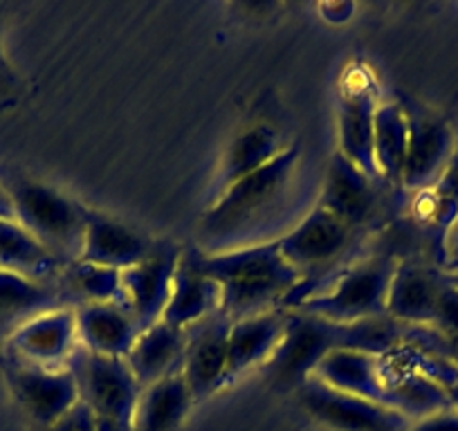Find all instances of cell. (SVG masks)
Returning <instances> with one entry per match:
<instances>
[{
    "instance_id": "6da1fadb",
    "label": "cell",
    "mask_w": 458,
    "mask_h": 431,
    "mask_svg": "<svg viewBox=\"0 0 458 431\" xmlns=\"http://www.w3.org/2000/svg\"><path fill=\"white\" fill-rule=\"evenodd\" d=\"M299 157V147L290 144L275 162L211 198L200 221V252H227L267 243L263 234L284 225V211L294 193Z\"/></svg>"
},
{
    "instance_id": "7a4b0ae2",
    "label": "cell",
    "mask_w": 458,
    "mask_h": 431,
    "mask_svg": "<svg viewBox=\"0 0 458 431\" xmlns=\"http://www.w3.org/2000/svg\"><path fill=\"white\" fill-rule=\"evenodd\" d=\"M407 335V326L391 317L358 321V324H333L299 310L285 315V333L279 349L266 364L275 385L284 389H299L310 380L317 364L337 349L364 351L385 358L398 349Z\"/></svg>"
},
{
    "instance_id": "3957f363",
    "label": "cell",
    "mask_w": 458,
    "mask_h": 431,
    "mask_svg": "<svg viewBox=\"0 0 458 431\" xmlns=\"http://www.w3.org/2000/svg\"><path fill=\"white\" fill-rule=\"evenodd\" d=\"M193 257L202 275L220 288V310L232 321L285 308L301 283L276 241L211 254L193 249Z\"/></svg>"
},
{
    "instance_id": "277c9868",
    "label": "cell",
    "mask_w": 458,
    "mask_h": 431,
    "mask_svg": "<svg viewBox=\"0 0 458 431\" xmlns=\"http://www.w3.org/2000/svg\"><path fill=\"white\" fill-rule=\"evenodd\" d=\"M395 267L398 261L385 252L351 261L319 288L299 299L290 310L306 312L333 324H358L386 317V299Z\"/></svg>"
},
{
    "instance_id": "5b68a950",
    "label": "cell",
    "mask_w": 458,
    "mask_h": 431,
    "mask_svg": "<svg viewBox=\"0 0 458 431\" xmlns=\"http://www.w3.org/2000/svg\"><path fill=\"white\" fill-rule=\"evenodd\" d=\"M360 236H364L362 232L346 225L319 205L312 207L285 234H281L276 239L281 254L301 275V283L288 299L284 310H290L299 299L319 288L344 266H349L346 258L355 252Z\"/></svg>"
},
{
    "instance_id": "8992f818",
    "label": "cell",
    "mask_w": 458,
    "mask_h": 431,
    "mask_svg": "<svg viewBox=\"0 0 458 431\" xmlns=\"http://www.w3.org/2000/svg\"><path fill=\"white\" fill-rule=\"evenodd\" d=\"M10 193L16 223L32 234L64 266L81 257L86 232V207L59 189L23 175H0Z\"/></svg>"
},
{
    "instance_id": "52a82bcc",
    "label": "cell",
    "mask_w": 458,
    "mask_h": 431,
    "mask_svg": "<svg viewBox=\"0 0 458 431\" xmlns=\"http://www.w3.org/2000/svg\"><path fill=\"white\" fill-rule=\"evenodd\" d=\"M65 367L77 380L79 398L92 411L97 431H133L142 386L126 359L106 358L77 346Z\"/></svg>"
},
{
    "instance_id": "ba28073f",
    "label": "cell",
    "mask_w": 458,
    "mask_h": 431,
    "mask_svg": "<svg viewBox=\"0 0 458 431\" xmlns=\"http://www.w3.org/2000/svg\"><path fill=\"white\" fill-rule=\"evenodd\" d=\"M303 411L333 431H409L413 422L385 404L342 393L324 382H303L297 389Z\"/></svg>"
},
{
    "instance_id": "9c48e42d",
    "label": "cell",
    "mask_w": 458,
    "mask_h": 431,
    "mask_svg": "<svg viewBox=\"0 0 458 431\" xmlns=\"http://www.w3.org/2000/svg\"><path fill=\"white\" fill-rule=\"evenodd\" d=\"M403 106L409 120V142L400 189L429 193L440 182L456 153V138L443 117L407 99H403Z\"/></svg>"
},
{
    "instance_id": "30bf717a",
    "label": "cell",
    "mask_w": 458,
    "mask_h": 431,
    "mask_svg": "<svg viewBox=\"0 0 458 431\" xmlns=\"http://www.w3.org/2000/svg\"><path fill=\"white\" fill-rule=\"evenodd\" d=\"M182 249L171 243H156L153 252L138 266L122 270L120 306L140 328H148L162 319L171 297L175 267Z\"/></svg>"
},
{
    "instance_id": "8fae6325",
    "label": "cell",
    "mask_w": 458,
    "mask_h": 431,
    "mask_svg": "<svg viewBox=\"0 0 458 431\" xmlns=\"http://www.w3.org/2000/svg\"><path fill=\"white\" fill-rule=\"evenodd\" d=\"M229 328L232 319L223 310L184 328L182 377L193 402H202L216 391L225 389Z\"/></svg>"
},
{
    "instance_id": "7c38bea8",
    "label": "cell",
    "mask_w": 458,
    "mask_h": 431,
    "mask_svg": "<svg viewBox=\"0 0 458 431\" xmlns=\"http://www.w3.org/2000/svg\"><path fill=\"white\" fill-rule=\"evenodd\" d=\"M382 180L371 178L360 166L346 160L342 153H335L326 171L317 205L324 207L339 221L355 227L358 232H367L373 227L382 209ZM386 184V182H385Z\"/></svg>"
},
{
    "instance_id": "4fadbf2b",
    "label": "cell",
    "mask_w": 458,
    "mask_h": 431,
    "mask_svg": "<svg viewBox=\"0 0 458 431\" xmlns=\"http://www.w3.org/2000/svg\"><path fill=\"white\" fill-rule=\"evenodd\" d=\"M5 376L28 416L50 429L79 402V386L68 367L43 368L5 355Z\"/></svg>"
},
{
    "instance_id": "5bb4252c",
    "label": "cell",
    "mask_w": 458,
    "mask_h": 431,
    "mask_svg": "<svg viewBox=\"0 0 458 431\" xmlns=\"http://www.w3.org/2000/svg\"><path fill=\"white\" fill-rule=\"evenodd\" d=\"M5 355L16 362L43 368H64L79 346L74 308L64 306L25 321L7 337Z\"/></svg>"
},
{
    "instance_id": "9a60e30c",
    "label": "cell",
    "mask_w": 458,
    "mask_h": 431,
    "mask_svg": "<svg viewBox=\"0 0 458 431\" xmlns=\"http://www.w3.org/2000/svg\"><path fill=\"white\" fill-rule=\"evenodd\" d=\"M156 243L113 216L86 207V232H83V261L110 270H129L153 252Z\"/></svg>"
},
{
    "instance_id": "2e32d148",
    "label": "cell",
    "mask_w": 458,
    "mask_h": 431,
    "mask_svg": "<svg viewBox=\"0 0 458 431\" xmlns=\"http://www.w3.org/2000/svg\"><path fill=\"white\" fill-rule=\"evenodd\" d=\"M288 310H267L261 315L232 321L227 344V373L225 386L239 380L243 373L257 367H266L279 349L285 333Z\"/></svg>"
},
{
    "instance_id": "e0dca14e",
    "label": "cell",
    "mask_w": 458,
    "mask_h": 431,
    "mask_svg": "<svg viewBox=\"0 0 458 431\" xmlns=\"http://www.w3.org/2000/svg\"><path fill=\"white\" fill-rule=\"evenodd\" d=\"M443 285L440 270L413 261H398L386 299V317L403 326L429 328Z\"/></svg>"
},
{
    "instance_id": "ac0fdd59",
    "label": "cell",
    "mask_w": 458,
    "mask_h": 431,
    "mask_svg": "<svg viewBox=\"0 0 458 431\" xmlns=\"http://www.w3.org/2000/svg\"><path fill=\"white\" fill-rule=\"evenodd\" d=\"M79 346L106 358L126 359L142 328L120 303H83L74 308Z\"/></svg>"
},
{
    "instance_id": "d6986e66",
    "label": "cell",
    "mask_w": 458,
    "mask_h": 431,
    "mask_svg": "<svg viewBox=\"0 0 458 431\" xmlns=\"http://www.w3.org/2000/svg\"><path fill=\"white\" fill-rule=\"evenodd\" d=\"M64 306L70 303L59 281L52 283L0 270V335H5V340L25 321Z\"/></svg>"
},
{
    "instance_id": "ffe728a7",
    "label": "cell",
    "mask_w": 458,
    "mask_h": 431,
    "mask_svg": "<svg viewBox=\"0 0 458 431\" xmlns=\"http://www.w3.org/2000/svg\"><path fill=\"white\" fill-rule=\"evenodd\" d=\"M220 310V288L196 266L193 249H182L171 285V297L160 321L187 328Z\"/></svg>"
},
{
    "instance_id": "44dd1931",
    "label": "cell",
    "mask_w": 458,
    "mask_h": 431,
    "mask_svg": "<svg viewBox=\"0 0 458 431\" xmlns=\"http://www.w3.org/2000/svg\"><path fill=\"white\" fill-rule=\"evenodd\" d=\"M312 377L342 393L358 395V398L386 407V386L377 355L353 349H337L317 364Z\"/></svg>"
},
{
    "instance_id": "7402d4cb",
    "label": "cell",
    "mask_w": 458,
    "mask_h": 431,
    "mask_svg": "<svg viewBox=\"0 0 458 431\" xmlns=\"http://www.w3.org/2000/svg\"><path fill=\"white\" fill-rule=\"evenodd\" d=\"M182 359L184 328H175L165 321L144 328L131 353L126 355V364L142 389L175 373H182Z\"/></svg>"
},
{
    "instance_id": "603a6c76",
    "label": "cell",
    "mask_w": 458,
    "mask_h": 431,
    "mask_svg": "<svg viewBox=\"0 0 458 431\" xmlns=\"http://www.w3.org/2000/svg\"><path fill=\"white\" fill-rule=\"evenodd\" d=\"M380 367L386 386V407L398 411L407 420H425V418L452 407L447 389L440 386L438 382L429 380L411 368L400 367L389 358H380Z\"/></svg>"
},
{
    "instance_id": "cb8c5ba5",
    "label": "cell",
    "mask_w": 458,
    "mask_h": 431,
    "mask_svg": "<svg viewBox=\"0 0 458 431\" xmlns=\"http://www.w3.org/2000/svg\"><path fill=\"white\" fill-rule=\"evenodd\" d=\"M290 144L284 142V135L272 124H252L245 126L232 142H229L227 153L220 162L218 182L214 187V196H218L229 184L239 182L245 175L263 169L266 165L275 162Z\"/></svg>"
},
{
    "instance_id": "d4e9b609",
    "label": "cell",
    "mask_w": 458,
    "mask_h": 431,
    "mask_svg": "<svg viewBox=\"0 0 458 431\" xmlns=\"http://www.w3.org/2000/svg\"><path fill=\"white\" fill-rule=\"evenodd\" d=\"M380 101L367 88H355L342 97L339 104V151L346 160L369 173L380 178L373 160V122Z\"/></svg>"
},
{
    "instance_id": "484cf974",
    "label": "cell",
    "mask_w": 458,
    "mask_h": 431,
    "mask_svg": "<svg viewBox=\"0 0 458 431\" xmlns=\"http://www.w3.org/2000/svg\"><path fill=\"white\" fill-rule=\"evenodd\" d=\"M193 404L182 373L144 386L135 409L133 431H178Z\"/></svg>"
},
{
    "instance_id": "4316f807",
    "label": "cell",
    "mask_w": 458,
    "mask_h": 431,
    "mask_svg": "<svg viewBox=\"0 0 458 431\" xmlns=\"http://www.w3.org/2000/svg\"><path fill=\"white\" fill-rule=\"evenodd\" d=\"M407 142L409 120L403 101H380L373 122V160L377 175L389 187H400Z\"/></svg>"
},
{
    "instance_id": "83f0119b",
    "label": "cell",
    "mask_w": 458,
    "mask_h": 431,
    "mask_svg": "<svg viewBox=\"0 0 458 431\" xmlns=\"http://www.w3.org/2000/svg\"><path fill=\"white\" fill-rule=\"evenodd\" d=\"M64 267V263L47 252L19 223L0 218V270L55 283Z\"/></svg>"
},
{
    "instance_id": "f1b7e54d",
    "label": "cell",
    "mask_w": 458,
    "mask_h": 431,
    "mask_svg": "<svg viewBox=\"0 0 458 431\" xmlns=\"http://www.w3.org/2000/svg\"><path fill=\"white\" fill-rule=\"evenodd\" d=\"M59 285L72 308L83 303H120L122 272L77 258L64 267Z\"/></svg>"
},
{
    "instance_id": "f546056e",
    "label": "cell",
    "mask_w": 458,
    "mask_h": 431,
    "mask_svg": "<svg viewBox=\"0 0 458 431\" xmlns=\"http://www.w3.org/2000/svg\"><path fill=\"white\" fill-rule=\"evenodd\" d=\"M458 214V144L456 153H454L452 162H449L447 171L429 191V200H427V221L440 230V239L452 225V221Z\"/></svg>"
},
{
    "instance_id": "4dcf8cb0",
    "label": "cell",
    "mask_w": 458,
    "mask_h": 431,
    "mask_svg": "<svg viewBox=\"0 0 458 431\" xmlns=\"http://www.w3.org/2000/svg\"><path fill=\"white\" fill-rule=\"evenodd\" d=\"M445 281V279H443ZM431 331L443 335L445 340L458 337V288L445 281L443 292H440L438 306H436L434 321H431Z\"/></svg>"
},
{
    "instance_id": "1f68e13d",
    "label": "cell",
    "mask_w": 458,
    "mask_h": 431,
    "mask_svg": "<svg viewBox=\"0 0 458 431\" xmlns=\"http://www.w3.org/2000/svg\"><path fill=\"white\" fill-rule=\"evenodd\" d=\"M47 431H97V425L90 409L79 400V402Z\"/></svg>"
},
{
    "instance_id": "d6a6232c",
    "label": "cell",
    "mask_w": 458,
    "mask_h": 431,
    "mask_svg": "<svg viewBox=\"0 0 458 431\" xmlns=\"http://www.w3.org/2000/svg\"><path fill=\"white\" fill-rule=\"evenodd\" d=\"M21 90H23V86H21L19 74L0 47V101H14L21 95Z\"/></svg>"
},
{
    "instance_id": "836d02e7",
    "label": "cell",
    "mask_w": 458,
    "mask_h": 431,
    "mask_svg": "<svg viewBox=\"0 0 458 431\" xmlns=\"http://www.w3.org/2000/svg\"><path fill=\"white\" fill-rule=\"evenodd\" d=\"M409 431H458V409L449 407L425 420L413 422Z\"/></svg>"
},
{
    "instance_id": "e575fe53",
    "label": "cell",
    "mask_w": 458,
    "mask_h": 431,
    "mask_svg": "<svg viewBox=\"0 0 458 431\" xmlns=\"http://www.w3.org/2000/svg\"><path fill=\"white\" fill-rule=\"evenodd\" d=\"M440 248H443L445 254L443 266L447 261H452V258H458V214L452 221V225L447 227V232L443 234V239H440Z\"/></svg>"
},
{
    "instance_id": "d590c367",
    "label": "cell",
    "mask_w": 458,
    "mask_h": 431,
    "mask_svg": "<svg viewBox=\"0 0 458 431\" xmlns=\"http://www.w3.org/2000/svg\"><path fill=\"white\" fill-rule=\"evenodd\" d=\"M0 218H7V221H16L14 205H12L10 193L5 191L3 182H0Z\"/></svg>"
},
{
    "instance_id": "8d00e7d4",
    "label": "cell",
    "mask_w": 458,
    "mask_h": 431,
    "mask_svg": "<svg viewBox=\"0 0 458 431\" xmlns=\"http://www.w3.org/2000/svg\"><path fill=\"white\" fill-rule=\"evenodd\" d=\"M447 358L458 367V337L447 340Z\"/></svg>"
},
{
    "instance_id": "74e56055",
    "label": "cell",
    "mask_w": 458,
    "mask_h": 431,
    "mask_svg": "<svg viewBox=\"0 0 458 431\" xmlns=\"http://www.w3.org/2000/svg\"><path fill=\"white\" fill-rule=\"evenodd\" d=\"M447 393H449V400H452V407L458 409V382L454 386H449Z\"/></svg>"
},
{
    "instance_id": "f35d334b",
    "label": "cell",
    "mask_w": 458,
    "mask_h": 431,
    "mask_svg": "<svg viewBox=\"0 0 458 431\" xmlns=\"http://www.w3.org/2000/svg\"><path fill=\"white\" fill-rule=\"evenodd\" d=\"M443 272H452V275H458V258H452L443 266Z\"/></svg>"
},
{
    "instance_id": "ab89813d",
    "label": "cell",
    "mask_w": 458,
    "mask_h": 431,
    "mask_svg": "<svg viewBox=\"0 0 458 431\" xmlns=\"http://www.w3.org/2000/svg\"><path fill=\"white\" fill-rule=\"evenodd\" d=\"M440 272H443V270H440ZM443 279L447 281V283L456 285V288H458V275H452V272H443Z\"/></svg>"
}]
</instances>
